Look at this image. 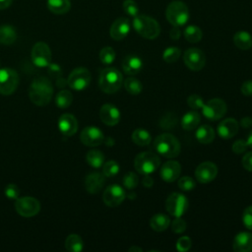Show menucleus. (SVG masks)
<instances>
[{
    "instance_id": "obj_17",
    "label": "nucleus",
    "mask_w": 252,
    "mask_h": 252,
    "mask_svg": "<svg viewBox=\"0 0 252 252\" xmlns=\"http://www.w3.org/2000/svg\"><path fill=\"white\" fill-rule=\"evenodd\" d=\"M131 30V24L130 21L127 18L120 17L116 19L109 30V33L111 38L114 40H122L124 39Z\"/></svg>"
},
{
    "instance_id": "obj_4",
    "label": "nucleus",
    "mask_w": 252,
    "mask_h": 252,
    "mask_svg": "<svg viewBox=\"0 0 252 252\" xmlns=\"http://www.w3.org/2000/svg\"><path fill=\"white\" fill-rule=\"evenodd\" d=\"M123 83V77L120 71L113 67L104 68L98 79L99 89L105 94H113L120 90Z\"/></svg>"
},
{
    "instance_id": "obj_32",
    "label": "nucleus",
    "mask_w": 252,
    "mask_h": 252,
    "mask_svg": "<svg viewBox=\"0 0 252 252\" xmlns=\"http://www.w3.org/2000/svg\"><path fill=\"white\" fill-rule=\"evenodd\" d=\"M183 34L185 39L191 43L199 42L203 37L202 30L195 25L187 26L183 32Z\"/></svg>"
},
{
    "instance_id": "obj_9",
    "label": "nucleus",
    "mask_w": 252,
    "mask_h": 252,
    "mask_svg": "<svg viewBox=\"0 0 252 252\" xmlns=\"http://www.w3.org/2000/svg\"><path fill=\"white\" fill-rule=\"evenodd\" d=\"M19 75L11 68L0 69V94L3 95L12 94L19 85Z\"/></svg>"
},
{
    "instance_id": "obj_12",
    "label": "nucleus",
    "mask_w": 252,
    "mask_h": 252,
    "mask_svg": "<svg viewBox=\"0 0 252 252\" xmlns=\"http://www.w3.org/2000/svg\"><path fill=\"white\" fill-rule=\"evenodd\" d=\"M31 57L35 66L40 68L48 67L51 63V51L48 44L43 41L36 42L32 48Z\"/></svg>"
},
{
    "instance_id": "obj_46",
    "label": "nucleus",
    "mask_w": 252,
    "mask_h": 252,
    "mask_svg": "<svg viewBox=\"0 0 252 252\" xmlns=\"http://www.w3.org/2000/svg\"><path fill=\"white\" fill-rule=\"evenodd\" d=\"M186 222L184 220L181 219V217L176 218L172 222H171V229L175 233H182L186 229Z\"/></svg>"
},
{
    "instance_id": "obj_24",
    "label": "nucleus",
    "mask_w": 252,
    "mask_h": 252,
    "mask_svg": "<svg viewBox=\"0 0 252 252\" xmlns=\"http://www.w3.org/2000/svg\"><path fill=\"white\" fill-rule=\"evenodd\" d=\"M232 248L235 252L252 251V233L247 231L237 233L233 239Z\"/></svg>"
},
{
    "instance_id": "obj_44",
    "label": "nucleus",
    "mask_w": 252,
    "mask_h": 252,
    "mask_svg": "<svg viewBox=\"0 0 252 252\" xmlns=\"http://www.w3.org/2000/svg\"><path fill=\"white\" fill-rule=\"evenodd\" d=\"M192 246L191 238L188 236H181L178 238L176 242V249L179 252H186L188 251Z\"/></svg>"
},
{
    "instance_id": "obj_39",
    "label": "nucleus",
    "mask_w": 252,
    "mask_h": 252,
    "mask_svg": "<svg viewBox=\"0 0 252 252\" xmlns=\"http://www.w3.org/2000/svg\"><path fill=\"white\" fill-rule=\"evenodd\" d=\"M120 170L119 164L114 160H108L102 164V173L106 177H112L116 175Z\"/></svg>"
},
{
    "instance_id": "obj_48",
    "label": "nucleus",
    "mask_w": 252,
    "mask_h": 252,
    "mask_svg": "<svg viewBox=\"0 0 252 252\" xmlns=\"http://www.w3.org/2000/svg\"><path fill=\"white\" fill-rule=\"evenodd\" d=\"M247 144H246V141L244 140H237L235 141L232 146H231V150L233 153L235 154H242L245 152L246 148H247Z\"/></svg>"
},
{
    "instance_id": "obj_31",
    "label": "nucleus",
    "mask_w": 252,
    "mask_h": 252,
    "mask_svg": "<svg viewBox=\"0 0 252 252\" xmlns=\"http://www.w3.org/2000/svg\"><path fill=\"white\" fill-rule=\"evenodd\" d=\"M65 247L70 252H81L84 248V242L80 235L72 233L65 240Z\"/></svg>"
},
{
    "instance_id": "obj_41",
    "label": "nucleus",
    "mask_w": 252,
    "mask_h": 252,
    "mask_svg": "<svg viewBox=\"0 0 252 252\" xmlns=\"http://www.w3.org/2000/svg\"><path fill=\"white\" fill-rule=\"evenodd\" d=\"M139 183V177H138V174L133 172V171H130V172H127L124 176H123V185L129 189V190H132L134 189Z\"/></svg>"
},
{
    "instance_id": "obj_49",
    "label": "nucleus",
    "mask_w": 252,
    "mask_h": 252,
    "mask_svg": "<svg viewBox=\"0 0 252 252\" xmlns=\"http://www.w3.org/2000/svg\"><path fill=\"white\" fill-rule=\"evenodd\" d=\"M241 163L246 170L252 171V151L244 155V157L241 159Z\"/></svg>"
},
{
    "instance_id": "obj_42",
    "label": "nucleus",
    "mask_w": 252,
    "mask_h": 252,
    "mask_svg": "<svg viewBox=\"0 0 252 252\" xmlns=\"http://www.w3.org/2000/svg\"><path fill=\"white\" fill-rule=\"evenodd\" d=\"M177 185L179 187V189H181L182 191H191L195 188L196 183L194 181V179L190 176H182L178 179L177 181Z\"/></svg>"
},
{
    "instance_id": "obj_52",
    "label": "nucleus",
    "mask_w": 252,
    "mask_h": 252,
    "mask_svg": "<svg viewBox=\"0 0 252 252\" xmlns=\"http://www.w3.org/2000/svg\"><path fill=\"white\" fill-rule=\"evenodd\" d=\"M240 125L243 128H249L252 126V118L250 116H245L240 120Z\"/></svg>"
},
{
    "instance_id": "obj_20",
    "label": "nucleus",
    "mask_w": 252,
    "mask_h": 252,
    "mask_svg": "<svg viewBox=\"0 0 252 252\" xmlns=\"http://www.w3.org/2000/svg\"><path fill=\"white\" fill-rule=\"evenodd\" d=\"M60 132L65 136H73L78 130V121L73 114L64 113L58 119Z\"/></svg>"
},
{
    "instance_id": "obj_5",
    "label": "nucleus",
    "mask_w": 252,
    "mask_h": 252,
    "mask_svg": "<svg viewBox=\"0 0 252 252\" xmlns=\"http://www.w3.org/2000/svg\"><path fill=\"white\" fill-rule=\"evenodd\" d=\"M165 17L168 23L173 27H182L189 20V9L184 2L174 0L167 5Z\"/></svg>"
},
{
    "instance_id": "obj_25",
    "label": "nucleus",
    "mask_w": 252,
    "mask_h": 252,
    "mask_svg": "<svg viewBox=\"0 0 252 252\" xmlns=\"http://www.w3.org/2000/svg\"><path fill=\"white\" fill-rule=\"evenodd\" d=\"M235 46L241 50H248L252 47V35L245 31H239L233 35Z\"/></svg>"
},
{
    "instance_id": "obj_21",
    "label": "nucleus",
    "mask_w": 252,
    "mask_h": 252,
    "mask_svg": "<svg viewBox=\"0 0 252 252\" xmlns=\"http://www.w3.org/2000/svg\"><path fill=\"white\" fill-rule=\"evenodd\" d=\"M239 129V123L234 118H225L218 125V134L222 139H230L236 135Z\"/></svg>"
},
{
    "instance_id": "obj_3",
    "label": "nucleus",
    "mask_w": 252,
    "mask_h": 252,
    "mask_svg": "<svg viewBox=\"0 0 252 252\" xmlns=\"http://www.w3.org/2000/svg\"><path fill=\"white\" fill-rule=\"evenodd\" d=\"M134 30L147 39H155L159 35V24L152 17L147 15H137L132 22Z\"/></svg>"
},
{
    "instance_id": "obj_6",
    "label": "nucleus",
    "mask_w": 252,
    "mask_h": 252,
    "mask_svg": "<svg viewBox=\"0 0 252 252\" xmlns=\"http://www.w3.org/2000/svg\"><path fill=\"white\" fill-rule=\"evenodd\" d=\"M160 165L159 157L153 152H142L138 154L134 160L135 169L138 173L150 175L155 172Z\"/></svg>"
},
{
    "instance_id": "obj_11",
    "label": "nucleus",
    "mask_w": 252,
    "mask_h": 252,
    "mask_svg": "<svg viewBox=\"0 0 252 252\" xmlns=\"http://www.w3.org/2000/svg\"><path fill=\"white\" fill-rule=\"evenodd\" d=\"M226 109L227 106L223 99L213 98L210 99L207 103H204L202 107V113L207 119L211 121H217L223 117V115L226 113Z\"/></svg>"
},
{
    "instance_id": "obj_18",
    "label": "nucleus",
    "mask_w": 252,
    "mask_h": 252,
    "mask_svg": "<svg viewBox=\"0 0 252 252\" xmlns=\"http://www.w3.org/2000/svg\"><path fill=\"white\" fill-rule=\"evenodd\" d=\"M99 117L102 123L107 126H114L120 121V111L119 109L110 103H105L100 107Z\"/></svg>"
},
{
    "instance_id": "obj_54",
    "label": "nucleus",
    "mask_w": 252,
    "mask_h": 252,
    "mask_svg": "<svg viewBox=\"0 0 252 252\" xmlns=\"http://www.w3.org/2000/svg\"><path fill=\"white\" fill-rule=\"evenodd\" d=\"M13 0H0V10H5L11 6Z\"/></svg>"
},
{
    "instance_id": "obj_45",
    "label": "nucleus",
    "mask_w": 252,
    "mask_h": 252,
    "mask_svg": "<svg viewBox=\"0 0 252 252\" xmlns=\"http://www.w3.org/2000/svg\"><path fill=\"white\" fill-rule=\"evenodd\" d=\"M4 194L7 198L9 199H12V200H16L19 198V195H20V189L19 187L16 185V184H8L6 187H5V190H4Z\"/></svg>"
},
{
    "instance_id": "obj_22",
    "label": "nucleus",
    "mask_w": 252,
    "mask_h": 252,
    "mask_svg": "<svg viewBox=\"0 0 252 252\" xmlns=\"http://www.w3.org/2000/svg\"><path fill=\"white\" fill-rule=\"evenodd\" d=\"M104 177L105 176L103 175V173L101 174L96 171L89 173L85 179L86 190L91 194L98 193L104 185V180H105Z\"/></svg>"
},
{
    "instance_id": "obj_8",
    "label": "nucleus",
    "mask_w": 252,
    "mask_h": 252,
    "mask_svg": "<svg viewBox=\"0 0 252 252\" xmlns=\"http://www.w3.org/2000/svg\"><path fill=\"white\" fill-rule=\"evenodd\" d=\"M15 210L20 216L24 218H31L39 213L40 203L34 197H31V196L21 197L16 199Z\"/></svg>"
},
{
    "instance_id": "obj_30",
    "label": "nucleus",
    "mask_w": 252,
    "mask_h": 252,
    "mask_svg": "<svg viewBox=\"0 0 252 252\" xmlns=\"http://www.w3.org/2000/svg\"><path fill=\"white\" fill-rule=\"evenodd\" d=\"M215 130L209 125H202L196 131V139L201 144H210L215 139Z\"/></svg>"
},
{
    "instance_id": "obj_1",
    "label": "nucleus",
    "mask_w": 252,
    "mask_h": 252,
    "mask_svg": "<svg viewBox=\"0 0 252 252\" xmlns=\"http://www.w3.org/2000/svg\"><path fill=\"white\" fill-rule=\"evenodd\" d=\"M53 94V87L50 81L44 77L34 79L29 89V96L32 103L38 106L47 105Z\"/></svg>"
},
{
    "instance_id": "obj_28",
    "label": "nucleus",
    "mask_w": 252,
    "mask_h": 252,
    "mask_svg": "<svg viewBox=\"0 0 252 252\" xmlns=\"http://www.w3.org/2000/svg\"><path fill=\"white\" fill-rule=\"evenodd\" d=\"M17 39V32L14 27L10 25L0 26V43L4 45H11Z\"/></svg>"
},
{
    "instance_id": "obj_14",
    "label": "nucleus",
    "mask_w": 252,
    "mask_h": 252,
    "mask_svg": "<svg viewBox=\"0 0 252 252\" xmlns=\"http://www.w3.org/2000/svg\"><path fill=\"white\" fill-rule=\"evenodd\" d=\"M126 198L124 189L118 184H111L103 192L102 200L107 207H118Z\"/></svg>"
},
{
    "instance_id": "obj_43",
    "label": "nucleus",
    "mask_w": 252,
    "mask_h": 252,
    "mask_svg": "<svg viewBox=\"0 0 252 252\" xmlns=\"http://www.w3.org/2000/svg\"><path fill=\"white\" fill-rule=\"evenodd\" d=\"M187 103H188L190 108H192L194 110H198L200 108L202 109V107L204 105V100H203V98L199 94H193L188 96Z\"/></svg>"
},
{
    "instance_id": "obj_15",
    "label": "nucleus",
    "mask_w": 252,
    "mask_h": 252,
    "mask_svg": "<svg viewBox=\"0 0 252 252\" xmlns=\"http://www.w3.org/2000/svg\"><path fill=\"white\" fill-rule=\"evenodd\" d=\"M81 142L88 147H96L102 144L104 140L103 133L95 126L85 127L80 134Z\"/></svg>"
},
{
    "instance_id": "obj_50",
    "label": "nucleus",
    "mask_w": 252,
    "mask_h": 252,
    "mask_svg": "<svg viewBox=\"0 0 252 252\" xmlns=\"http://www.w3.org/2000/svg\"><path fill=\"white\" fill-rule=\"evenodd\" d=\"M240 91L241 93L246 95V96H251L252 95V80H248V81H245L241 88H240Z\"/></svg>"
},
{
    "instance_id": "obj_7",
    "label": "nucleus",
    "mask_w": 252,
    "mask_h": 252,
    "mask_svg": "<svg viewBox=\"0 0 252 252\" xmlns=\"http://www.w3.org/2000/svg\"><path fill=\"white\" fill-rule=\"evenodd\" d=\"M188 205L187 198L183 194L177 192L171 193L165 201V209L167 213L175 218L182 217L187 211Z\"/></svg>"
},
{
    "instance_id": "obj_16",
    "label": "nucleus",
    "mask_w": 252,
    "mask_h": 252,
    "mask_svg": "<svg viewBox=\"0 0 252 252\" xmlns=\"http://www.w3.org/2000/svg\"><path fill=\"white\" fill-rule=\"evenodd\" d=\"M218 174V167L212 161H204L200 163L195 170V176L200 183H209L213 181Z\"/></svg>"
},
{
    "instance_id": "obj_29",
    "label": "nucleus",
    "mask_w": 252,
    "mask_h": 252,
    "mask_svg": "<svg viewBox=\"0 0 252 252\" xmlns=\"http://www.w3.org/2000/svg\"><path fill=\"white\" fill-rule=\"evenodd\" d=\"M170 224V219L164 214H156L150 220L151 227L158 232L164 231Z\"/></svg>"
},
{
    "instance_id": "obj_27",
    "label": "nucleus",
    "mask_w": 252,
    "mask_h": 252,
    "mask_svg": "<svg viewBox=\"0 0 252 252\" xmlns=\"http://www.w3.org/2000/svg\"><path fill=\"white\" fill-rule=\"evenodd\" d=\"M200 120H201L200 114L197 111H195V110H191V111L186 112L182 116L181 126H182V128L184 130L191 131V130L195 129L199 125Z\"/></svg>"
},
{
    "instance_id": "obj_56",
    "label": "nucleus",
    "mask_w": 252,
    "mask_h": 252,
    "mask_svg": "<svg viewBox=\"0 0 252 252\" xmlns=\"http://www.w3.org/2000/svg\"><path fill=\"white\" fill-rule=\"evenodd\" d=\"M128 251L129 252H133V251H140V252H142L143 251V249L142 248H140V247H138V246H132V247H130L129 249H128Z\"/></svg>"
},
{
    "instance_id": "obj_37",
    "label": "nucleus",
    "mask_w": 252,
    "mask_h": 252,
    "mask_svg": "<svg viewBox=\"0 0 252 252\" xmlns=\"http://www.w3.org/2000/svg\"><path fill=\"white\" fill-rule=\"evenodd\" d=\"M181 55V50L176 46H169L164 49L162 53V59L166 63H174Z\"/></svg>"
},
{
    "instance_id": "obj_36",
    "label": "nucleus",
    "mask_w": 252,
    "mask_h": 252,
    "mask_svg": "<svg viewBox=\"0 0 252 252\" xmlns=\"http://www.w3.org/2000/svg\"><path fill=\"white\" fill-rule=\"evenodd\" d=\"M73 101V95L72 93L67 91V90H63L60 91L55 97V102L56 105L60 108H67L68 106L71 105Z\"/></svg>"
},
{
    "instance_id": "obj_47",
    "label": "nucleus",
    "mask_w": 252,
    "mask_h": 252,
    "mask_svg": "<svg viewBox=\"0 0 252 252\" xmlns=\"http://www.w3.org/2000/svg\"><path fill=\"white\" fill-rule=\"evenodd\" d=\"M242 220L246 228L252 230V206H248L242 214Z\"/></svg>"
},
{
    "instance_id": "obj_33",
    "label": "nucleus",
    "mask_w": 252,
    "mask_h": 252,
    "mask_svg": "<svg viewBox=\"0 0 252 252\" xmlns=\"http://www.w3.org/2000/svg\"><path fill=\"white\" fill-rule=\"evenodd\" d=\"M132 141L141 147L147 146L152 142V136L149 131L139 128L132 133Z\"/></svg>"
},
{
    "instance_id": "obj_23",
    "label": "nucleus",
    "mask_w": 252,
    "mask_h": 252,
    "mask_svg": "<svg viewBox=\"0 0 252 252\" xmlns=\"http://www.w3.org/2000/svg\"><path fill=\"white\" fill-rule=\"evenodd\" d=\"M143 68V61L142 59L136 54H129L125 56L122 61V69L125 74L134 76L140 73Z\"/></svg>"
},
{
    "instance_id": "obj_13",
    "label": "nucleus",
    "mask_w": 252,
    "mask_h": 252,
    "mask_svg": "<svg viewBox=\"0 0 252 252\" xmlns=\"http://www.w3.org/2000/svg\"><path fill=\"white\" fill-rule=\"evenodd\" d=\"M183 61L190 70L200 71L206 64V55L203 50L196 47H191L184 52Z\"/></svg>"
},
{
    "instance_id": "obj_51",
    "label": "nucleus",
    "mask_w": 252,
    "mask_h": 252,
    "mask_svg": "<svg viewBox=\"0 0 252 252\" xmlns=\"http://www.w3.org/2000/svg\"><path fill=\"white\" fill-rule=\"evenodd\" d=\"M180 35H181V32H180V30H179V27H173V28L170 30V32H169V36H170V38L173 39V40L179 39Z\"/></svg>"
},
{
    "instance_id": "obj_26",
    "label": "nucleus",
    "mask_w": 252,
    "mask_h": 252,
    "mask_svg": "<svg viewBox=\"0 0 252 252\" xmlns=\"http://www.w3.org/2000/svg\"><path fill=\"white\" fill-rule=\"evenodd\" d=\"M46 6L51 13L63 15L71 9V2L70 0H47Z\"/></svg>"
},
{
    "instance_id": "obj_40",
    "label": "nucleus",
    "mask_w": 252,
    "mask_h": 252,
    "mask_svg": "<svg viewBox=\"0 0 252 252\" xmlns=\"http://www.w3.org/2000/svg\"><path fill=\"white\" fill-rule=\"evenodd\" d=\"M122 8L124 12L130 17H136L139 15V6L134 0H124L122 4Z\"/></svg>"
},
{
    "instance_id": "obj_53",
    "label": "nucleus",
    "mask_w": 252,
    "mask_h": 252,
    "mask_svg": "<svg viewBox=\"0 0 252 252\" xmlns=\"http://www.w3.org/2000/svg\"><path fill=\"white\" fill-rule=\"evenodd\" d=\"M154 184V179L150 175H146L143 179V185L147 188H151Z\"/></svg>"
},
{
    "instance_id": "obj_35",
    "label": "nucleus",
    "mask_w": 252,
    "mask_h": 252,
    "mask_svg": "<svg viewBox=\"0 0 252 252\" xmlns=\"http://www.w3.org/2000/svg\"><path fill=\"white\" fill-rule=\"evenodd\" d=\"M124 88L130 94L137 95L142 92L143 85L138 79L134 77H128L124 81Z\"/></svg>"
},
{
    "instance_id": "obj_34",
    "label": "nucleus",
    "mask_w": 252,
    "mask_h": 252,
    "mask_svg": "<svg viewBox=\"0 0 252 252\" xmlns=\"http://www.w3.org/2000/svg\"><path fill=\"white\" fill-rule=\"evenodd\" d=\"M86 159L91 166L98 168L104 163V155L98 150H91L87 153Z\"/></svg>"
},
{
    "instance_id": "obj_19",
    "label": "nucleus",
    "mask_w": 252,
    "mask_h": 252,
    "mask_svg": "<svg viewBox=\"0 0 252 252\" xmlns=\"http://www.w3.org/2000/svg\"><path fill=\"white\" fill-rule=\"evenodd\" d=\"M181 173V165L176 160H168L160 167V177L163 181L169 183L175 181Z\"/></svg>"
},
{
    "instance_id": "obj_10",
    "label": "nucleus",
    "mask_w": 252,
    "mask_h": 252,
    "mask_svg": "<svg viewBox=\"0 0 252 252\" xmlns=\"http://www.w3.org/2000/svg\"><path fill=\"white\" fill-rule=\"evenodd\" d=\"M91 73L87 68L79 67L74 69L67 79V85L75 91H83L91 83Z\"/></svg>"
},
{
    "instance_id": "obj_55",
    "label": "nucleus",
    "mask_w": 252,
    "mask_h": 252,
    "mask_svg": "<svg viewBox=\"0 0 252 252\" xmlns=\"http://www.w3.org/2000/svg\"><path fill=\"white\" fill-rule=\"evenodd\" d=\"M246 144H247L248 147L252 148V131L250 132V134L248 135V137H247V139H246Z\"/></svg>"
},
{
    "instance_id": "obj_38",
    "label": "nucleus",
    "mask_w": 252,
    "mask_h": 252,
    "mask_svg": "<svg viewBox=\"0 0 252 252\" xmlns=\"http://www.w3.org/2000/svg\"><path fill=\"white\" fill-rule=\"evenodd\" d=\"M115 51L112 47L110 46H105L100 49L99 51V60L101 63L105 65L111 64L115 60Z\"/></svg>"
},
{
    "instance_id": "obj_2",
    "label": "nucleus",
    "mask_w": 252,
    "mask_h": 252,
    "mask_svg": "<svg viewBox=\"0 0 252 252\" xmlns=\"http://www.w3.org/2000/svg\"><path fill=\"white\" fill-rule=\"evenodd\" d=\"M154 149L160 156L172 158L179 155L181 146L177 138L169 133H162L156 137L154 141Z\"/></svg>"
}]
</instances>
